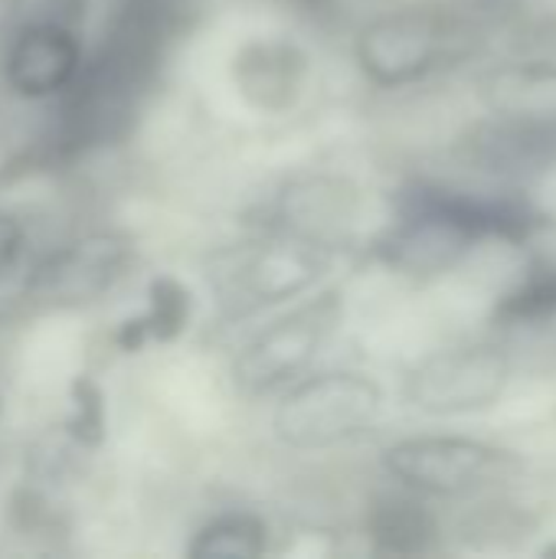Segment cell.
Listing matches in <instances>:
<instances>
[{"label":"cell","mask_w":556,"mask_h":559,"mask_svg":"<svg viewBox=\"0 0 556 559\" xmlns=\"http://www.w3.org/2000/svg\"><path fill=\"white\" fill-rule=\"evenodd\" d=\"M190 321V292L170 278V275H161L151 282V292H147V311L141 318H131L125 321L121 334H118V344L125 350H138L147 337L154 341H174Z\"/></svg>","instance_id":"obj_11"},{"label":"cell","mask_w":556,"mask_h":559,"mask_svg":"<svg viewBox=\"0 0 556 559\" xmlns=\"http://www.w3.org/2000/svg\"><path fill=\"white\" fill-rule=\"evenodd\" d=\"M328 252L321 242L305 236H279L239 252L220 275L229 301L272 305L305 292L321 278Z\"/></svg>","instance_id":"obj_5"},{"label":"cell","mask_w":556,"mask_h":559,"mask_svg":"<svg viewBox=\"0 0 556 559\" xmlns=\"http://www.w3.org/2000/svg\"><path fill=\"white\" fill-rule=\"evenodd\" d=\"M265 524L252 514H223L190 544L193 559H256L265 554Z\"/></svg>","instance_id":"obj_12"},{"label":"cell","mask_w":556,"mask_h":559,"mask_svg":"<svg viewBox=\"0 0 556 559\" xmlns=\"http://www.w3.org/2000/svg\"><path fill=\"white\" fill-rule=\"evenodd\" d=\"M338 301L318 298L285 318H279L269 331H262L236 360L233 377L236 386L249 396L272 393L292 380H298L311 360L321 354V344L338 324Z\"/></svg>","instance_id":"obj_3"},{"label":"cell","mask_w":556,"mask_h":559,"mask_svg":"<svg viewBox=\"0 0 556 559\" xmlns=\"http://www.w3.org/2000/svg\"><path fill=\"white\" fill-rule=\"evenodd\" d=\"M511 364L495 347H456L423 360L406 380V400L429 416H462L495 406Z\"/></svg>","instance_id":"obj_4"},{"label":"cell","mask_w":556,"mask_h":559,"mask_svg":"<svg viewBox=\"0 0 556 559\" xmlns=\"http://www.w3.org/2000/svg\"><path fill=\"white\" fill-rule=\"evenodd\" d=\"M387 472L413 491L436 498H459L498 481H508L518 472L514 452L462 439V436H419L403 439L383 455Z\"/></svg>","instance_id":"obj_2"},{"label":"cell","mask_w":556,"mask_h":559,"mask_svg":"<svg viewBox=\"0 0 556 559\" xmlns=\"http://www.w3.org/2000/svg\"><path fill=\"white\" fill-rule=\"evenodd\" d=\"M305 75V56L288 43H252L236 56V82L259 108H285Z\"/></svg>","instance_id":"obj_10"},{"label":"cell","mask_w":556,"mask_h":559,"mask_svg":"<svg viewBox=\"0 0 556 559\" xmlns=\"http://www.w3.org/2000/svg\"><path fill=\"white\" fill-rule=\"evenodd\" d=\"M383 406V393L360 373L308 377L275 409V436L292 449H328L364 432Z\"/></svg>","instance_id":"obj_1"},{"label":"cell","mask_w":556,"mask_h":559,"mask_svg":"<svg viewBox=\"0 0 556 559\" xmlns=\"http://www.w3.org/2000/svg\"><path fill=\"white\" fill-rule=\"evenodd\" d=\"M442 23L423 10L377 16L357 39L360 69L377 85H406L426 75L442 56Z\"/></svg>","instance_id":"obj_6"},{"label":"cell","mask_w":556,"mask_h":559,"mask_svg":"<svg viewBox=\"0 0 556 559\" xmlns=\"http://www.w3.org/2000/svg\"><path fill=\"white\" fill-rule=\"evenodd\" d=\"M75 393V416H72V432L82 442H98L102 439V426H105V409H102V393L95 383L88 380H75L72 386Z\"/></svg>","instance_id":"obj_14"},{"label":"cell","mask_w":556,"mask_h":559,"mask_svg":"<svg viewBox=\"0 0 556 559\" xmlns=\"http://www.w3.org/2000/svg\"><path fill=\"white\" fill-rule=\"evenodd\" d=\"M23 252V226L10 216L0 213V278H7Z\"/></svg>","instance_id":"obj_15"},{"label":"cell","mask_w":556,"mask_h":559,"mask_svg":"<svg viewBox=\"0 0 556 559\" xmlns=\"http://www.w3.org/2000/svg\"><path fill=\"white\" fill-rule=\"evenodd\" d=\"M82 52L72 29L62 23L26 26L7 56V82L23 98H46L69 88L79 75Z\"/></svg>","instance_id":"obj_8"},{"label":"cell","mask_w":556,"mask_h":559,"mask_svg":"<svg viewBox=\"0 0 556 559\" xmlns=\"http://www.w3.org/2000/svg\"><path fill=\"white\" fill-rule=\"evenodd\" d=\"M485 105L518 131L556 134L554 62H508L482 79Z\"/></svg>","instance_id":"obj_9"},{"label":"cell","mask_w":556,"mask_h":559,"mask_svg":"<svg viewBox=\"0 0 556 559\" xmlns=\"http://www.w3.org/2000/svg\"><path fill=\"white\" fill-rule=\"evenodd\" d=\"M128 239L115 233H98L72 242L39 265L33 288L56 305H79L98 298L125 269Z\"/></svg>","instance_id":"obj_7"},{"label":"cell","mask_w":556,"mask_h":559,"mask_svg":"<svg viewBox=\"0 0 556 559\" xmlns=\"http://www.w3.org/2000/svg\"><path fill=\"white\" fill-rule=\"evenodd\" d=\"M433 518L413 501H383L370 518V537L387 554H416L433 540Z\"/></svg>","instance_id":"obj_13"}]
</instances>
